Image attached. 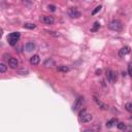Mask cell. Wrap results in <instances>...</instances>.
Returning a JSON list of instances; mask_svg holds the SVG:
<instances>
[{
  "mask_svg": "<svg viewBox=\"0 0 132 132\" xmlns=\"http://www.w3.org/2000/svg\"><path fill=\"white\" fill-rule=\"evenodd\" d=\"M34 48H35V44H34L33 42H27L25 44V50L27 52H32Z\"/></svg>",
  "mask_w": 132,
  "mask_h": 132,
  "instance_id": "cell-11",
  "label": "cell"
},
{
  "mask_svg": "<svg viewBox=\"0 0 132 132\" xmlns=\"http://www.w3.org/2000/svg\"><path fill=\"white\" fill-rule=\"evenodd\" d=\"M125 108H126L127 112H129V113H132V103H127L126 105H125Z\"/></svg>",
  "mask_w": 132,
  "mask_h": 132,
  "instance_id": "cell-20",
  "label": "cell"
},
{
  "mask_svg": "<svg viewBox=\"0 0 132 132\" xmlns=\"http://www.w3.org/2000/svg\"><path fill=\"white\" fill-rule=\"evenodd\" d=\"M94 100H95V102H96V103L99 105L100 108H102V109H107V106H106V105H105V104H104L103 102L100 101V100H99L98 98H97V97H94Z\"/></svg>",
  "mask_w": 132,
  "mask_h": 132,
  "instance_id": "cell-12",
  "label": "cell"
},
{
  "mask_svg": "<svg viewBox=\"0 0 132 132\" xmlns=\"http://www.w3.org/2000/svg\"><path fill=\"white\" fill-rule=\"evenodd\" d=\"M68 16L70 17V18H72V19H78V18H79V17L82 16V13L76 7H70L69 10H68Z\"/></svg>",
  "mask_w": 132,
  "mask_h": 132,
  "instance_id": "cell-4",
  "label": "cell"
},
{
  "mask_svg": "<svg viewBox=\"0 0 132 132\" xmlns=\"http://www.w3.org/2000/svg\"><path fill=\"white\" fill-rule=\"evenodd\" d=\"M130 51H131V48H130L129 47H123V48L119 51V56H120V57L126 56V55H128V54L130 53Z\"/></svg>",
  "mask_w": 132,
  "mask_h": 132,
  "instance_id": "cell-9",
  "label": "cell"
},
{
  "mask_svg": "<svg viewBox=\"0 0 132 132\" xmlns=\"http://www.w3.org/2000/svg\"><path fill=\"white\" fill-rule=\"evenodd\" d=\"M6 69H7V66L4 63H0V73H5Z\"/></svg>",
  "mask_w": 132,
  "mask_h": 132,
  "instance_id": "cell-15",
  "label": "cell"
},
{
  "mask_svg": "<svg viewBox=\"0 0 132 132\" xmlns=\"http://www.w3.org/2000/svg\"><path fill=\"white\" fill-rule=\"evenodd\" d=\"M128 74L130 76H132V64L128 65Z\"/></svg>",
  "mask_w": 132,
  "mask_h": 132,
  "instance_id": "cell-22",
  "label": "cell"
},
{
  "mask_svg": "<svg viewBox=\"0 0 132 132\" xmlns=\"http://www.w3.org/2000/svg\"><path fill=\"white\" fill-rule=\"evenodd\" d=\"M93 119V116L91 114H88L86 109H83L79 112V121L82 123H89Z\"/></svg>",
  "mask_w": 132,
  "mask_h": 132,
  "instance_id": "cell-2",
  "label": "cell"
},
{
  "mask_svg": "<svg viewBox=\"0 0 132 132\" xmlns=\"http://www.w3.org/2000/svg\"><path fill=\"white\" fill-rule=\"evenodd\" d=\"M117 126H118V129H120V130H125V129H126V125H125L123 122H119Z\"/></svg>",
  "mask_w": 132,
  "mask_h": 132,
  "instance_id": "cell-18",
  "label": "cell"
},
{
  "mask_svg": "<svg viewBox=\"0 0 132 132\" xmlns=\"http://www.w3.org/2000/svg\"><path fill=\"white\" fill-rule=\"evenodd\" d=\"M102 8V6L101 5H98V6H96L95 7V9H93V12H92V16H95L97 12H100V9Z\"/></svg>",
  "mask_w": 132,
  "mask_h": 132,
  "instance_id": "cell-19",
  "label": "cell"
},
{
  "mask_svg": "<svg viewBox=\"0 0 132 132\" xmlns=\"http://www.w3.org/2000/svg\"><path fill=\"white\" fill-rule=\"evenodd\" d=\"M58 70L61 72H67L69 70V67L65 65H60V66H58Z\"/></svg>",
  "mask_w": 132,
  "mask_h": 132,
  "instance_id": "cell-14",
  "label": "cell"
},
{
  "mask_svg": "<svg viewBox=\"0 0 132 132\" xmlns=\"http://www.w3.org/2000/svg\"><path fill=\"white\" fill-rule=\"evenodd\" d=\"M24 28L33 30V29L36 28V25H35V24H33V23H25V24H24Z\"/></svg>",
  "mask_w": 132,
  "mask_h": 132,
  "instance_id": "cell-13",
  "label": "cell"
},
{
  "mask_svg": "<svg viewBox=\"0 0 132 132\" xmlns=\"http://www.w3.org/2000/svg\"><path fill=\"white\" fill-rule=\"evenodd\" d=\"M48 10H51V12H56V6H55V5H53V4H51V5H48Z\"/></svg>",
  "mask_w": 132,
  "mask_h": 132,
  "instance_id": "cell-21",
  "label": "cell"
},
{
  "mask_svg": "<svg viewBox=\"0 0 132 132\" xmlns=\"http://www.w3.org/2000/svg\"><path fill=\"white\" fill-rule=\"evenodd\" d=\"M39 62H40V58L38 55H33L30 58V64H32V65H38Z\"/></svg>",
  "mask_w": 132,
  "mask_h": 132,
  "instance_id": "cell-10",
  "label": "cell"
},
{
  "mask_svg": "<svg viewBox=\"0 0 132 132\" xmlns=\"http://www.w3.org/2000/svg\"><path fill=\"white\" fill-rule=\"evenodd\" d=\"M106 78H107V81L109 83H112V84L116 82L117 76H116V73H114L112 69H108V70L106 71Z\"/></svg>",
  "mask_w": 132,
  "mask_h": 132,
  "instance_id": "cell-6",
  "label": "cell"
},
{
  "mask_svg": "<svg viewBox=\"0 0 132 132\" xmlns=\"http://www.w3.org/2000/svg\"><path fill=\"white\" fill-rule=\"evenodd\" d=\"M40 21H42L47 25H52V24L55 22V19H54V17H52V16H43L42 18H40Z\"/></svg>",
  "mask_w": 132,
  "mask_h": 132,
  "instance_id": "cell-7",
  "label": "cell"
},
{
  "mask_svg": "<svg viewBox=\"0 0 132 132\" xmlns=\"http://www.w3.org/2000/svg\"><path fill=\"white\" fill-rule=\"evenodd\" d=\"M108 28L113 31H116V32H120L123 29V24L119 20H114L108 24Z\"/></svg>",
  "mask_w": 132,
  "mask_h": 132,
  "instance_id": "cell-1",
  "label": "cell"
},
{
  "mask_svg": "<svg viewBox=\"0 0 132 132\" xmlns=\"http://www.w3.org/2000/svg\"><path fill=\"white\" fill-rule=\"evenodd\" d=\"M85 101V98L83 96H79L78 99L75 100V102L73 103V105H72V110H78L81 107L83 106V103Z\"/></svg>",
  "mask_w": 132,
  "mask_h": 132,
  "instance_id": "cell-5",
  "label": "cell"
},
{
  "mask_svg": "<svg viewBox=\"0 0 132 132\" xmlns=\"http://www.w3.org/2000/svg\"><path fill=\"white\" fill-rule=\"evenodd\" d=\"M99 28H100V24H99V22H95L94 25H93V28L91 29V31H92V32H96V31L98 30Z\"/></svg>",
  "mask_w": 132,
  "mask_h": 132,
  "instance_id": "cell-16",
  "label": "cell"
},
{
  "mask_svg": "<svg viewBox=\"0 0 132 132\" xmlns=\"http://www.w3.org/2000/svg\"><path fill=\"white\" fill-rule=\"evenodd\" d=\"M116 123H117V119H112V120H109L108 122L106 123V127L110 128V127H113L114 124H116Z\"/></svg>",
  "mask_w": 132,
  "mask_h": 132,
  "instance_id": "cell-17",
  "label": "cell"
},
{
  "mask_svg": "<svg viewBox=\"0 0 132 132\" xmlns=\"http://www.w3.org/2000/svg\"><path fill=\"white\" fill-rule=\"evenodd\" d=\"M20 37H21L20 32H12V33H10L9 35H8V37H7L8 43H9L12 47H15L16 44H17V42L19 41Z\"/></svg>",
  "mask_w": 132,
  "mask_h": 132,
  "instance_id": "cell-3",
  "label": "cell"
},
{
  "mask_svg": "<svg viewBox=\"0 0 132 132\" xmlns=\"http://www.w3.org/2000/svg\"><path fill=\"white\" fill-rule=\"evenodd\" d=\"M19 73L20 74H27V73H28V70H24V69H23V70H19Z\"/></svg>",
  "mask_w": 132,
  "mask_h": 132,
  "instance_id": "cell-23",
  "label": "cell"
},
{
  "mask_svg": "<svg viewBox=\"0 0 132 132\" xmlns=\"http://www.w3.org/2000/svg\"><path fill=\"white\" fill-rule=\"evenodd\" d=\"M8 65L10 66L12 68H17L19 66V61L17 60V58H13V57H9L8 59Z\"/></svg>",
  "mask_w": 132,
  "mask_h": 132,
  "instance_id": "cell-8",
  "label": "cell"
},
{
  "mask_svg": "<svg viewBox=\"0 0 132 132\" xmlns=\"http://www.w3.org/2000/svg\"><path fill=\"white\" fill-rule=\"evenodd\" d=\"M96 74L97 75H100V74H101V70H100V69H99V70H97L96 71Z\"/></svg>",
  "mask_w": 132,
  "mask_h": 132,
  "instance_id": "cell-24",
  "label": "cell"
}]
</instances>
